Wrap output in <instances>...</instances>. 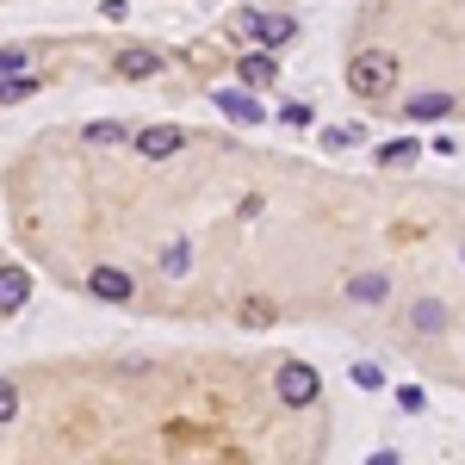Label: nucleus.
Returning <instances> with one entry per match:
<instances>
[{"label":"nucleus","instance_id":"nucleus-1","mask_svg":"<svg viewBox=\"0 0 465 465\" xmlns=\"http://www.w3.org/2000/svg\"><path fill=\"white\" fill-rule=\"evenodd\" d=\"M397 87V56L391 50H360L354 63H348V94L354 100H385Z\"/></svg>","mask_w":465,"mask_h":465},{"label":"nucleus","instance_id":"nucleus-2","mask_svg":"<svg viewBox=\"0 0 465 465\" xmlns=\"http://www.w3.org/2000/svg\"><path fill=\"white\" fill-rule=\"evenodd\" d=\"M280 397H286L292 410H304V403H317V391H322V379H317V366H304V360H286L280 366Z\"/></svg>","mask_w":465,"mask_h":465},{"label":"nucleus","instance_id":"nucleus-3","mask_svg":"<svg viewBox=\"0 0 465 465\" xmlns=\"http://www.w3.org/2000/svg\"><path fill=\"white\" fill-rule=\"evenodd\" d=\"M180 143H186L180 124H149V131H137V155L143 162H168V155H180Z\"/></svg>","mask_w":465,"mask_h":465},{"label":"nucleus","instance_id":"nucleus-4","mask_svg":"<svg viewBox=\"0 0 465 465\" xmlns=\"http://www.w3.org/2000/svg\"><path fill=\"white\" fill-rule=\"evenodd\" d=\"M87 292H94L100 304H124V298H131V273H124V267H94V273H87Z\"/></svg>","mask_w":465,"mask_h":465},{"label":"nucleus","instance_id":"nucleus-5","mask_svg":"<svg viewBox=\"0 0 465 465\" xmlns=\"http://www.w3.org/2000/svg\"><path fill=\"white\" fill-rule=\"evenodd\" d=\"M236 81H242V87H273V81H280V63H273L267 50H249V56H236Z\"/></svg>","mask_w":465,"mask_h":465},{"label":"nucleus","instance_id":"nucleus-6","mask_svg":"<svg viewBox=\"0 0 465 465\" xmlns=\"http://www.w3.org/2000/svg\"><path fill=\"white\" fill-rule=\"evenodd\" d=\"M242 25H249V32H261V44H273V50L298 37V19H292V13H261V19H242Z\"/></svg>","mask_w":465,"mask_h":465},{"label":"nucleus","instance_id":"nucleus-7","mask_svg":"<svg viewBox=\"0 0 465 465\" xmlns=\"http://www.w3.org/2000/svg\"><path fill=\"white\" fill-rule=\"evenodd\" d=\"M212 100H217V112H230L236 124H261V118H267V112H261V100H254V94H242V87H223V94H212Z\"/></svg>","mask_w":465,"mask_h":465},{"label":"nucleus","instance_id":"nucleus-8","mask_svg":"<svg viewBox=\"0 0 465 465\" xmlns=\"http://www.w3.org/2000/svg\"><path fill=\"white\" fill-rule=\"evenodd\" d=\"M32 298V273L25 267H0V311H25Z\"/></svg>","mask_w":465,"mask_h":465},{"label":"nucleus","instance_id":"nucleus-9","mask_svg":"<svg viewBox=\"0 0 465 465\" xmlns=\"http://www.w3.org/2000/svg\"><path fill=\"white\" fill-rule=\"evenodd\" d=\"M453 112V94H416L410 106H403V118H416V124H434V118H447Z\"/></svg>","mask_w":465,"mask_h":465},{"label":"nucleus","instance_id":"nucleus-10","mask_svg":"<svg viewBox=\"0 0 465 465\" xmlns=\"http://www.w3.org/2000/svg\"><path fill=\"white\" fill-rule=\"evenodd\" d=\"M385 292H391L385 273H354V280H348V298H354V304H385Z\"/></svg>","mask_w":465,"mask_h":465},{"label":"nucleus","instance_id":"nucleus-11","mask_svg":"<svg viewBox=\"0 0 465 465\" xmlns=\"http://www.w3.org/2000/svg\"><path fill=\"white\" fill-rule=\"evenodd\" d=\"M155 69H162L155 50H124V56H118V74H124V81H149Z\"/></svg>","mask_w":465,"mask_h":465},{"label":"nucleus","instance_id":"nucleus-12","mask_svg":"<svg viewBox=\"0 0 465 465\" xmlns=\"http://www.w3.org/2000/svg\"><path fill=\"white\" fill-rule=\"evenodd\" d=\"M410 322H416L422 335H440V329H447V304H440V298H422V304L410 311Z\"/></svg>","mask_w":465,"mask_h":465},{"label":"nucleus","instance_id":"nucleus-13","mask_svg":"<svg viewBox=\"0 0 465 465\" xmlns=\"http://www.w3.org/2000/svg\"><path fill=\"white\" fill-rule=\"evenodd\" d=\"M416 155H422V149L410 143V137H397V143H385V149H379V162H385V168H410Z\"/></svg>","mask_w":465,"mask_h":465},{"label":"nucleus","instance_id":"nucleus-14","mask_svg":"<svg viewBox=\"0 0 465 465\" xmlns=\"http://www.w3.org/2000/svg\"><path fill=\"white\" fill-rule=\"evenodd\" d=\"M87 143H124V124L112 118V124H87Z\"/></svg>","mask_w":465,"mask_h":465},{"label":"nucleus","instance_id":"nucleus-15","mask_svg":"<svg viewBox=\"0 0 465 465\" xmlns=\"http://www.w3.org/2000/svg\"><path fill=\"white\" fill-rule=\"evenodd\" d=\"M354 385H360V391H379V385H385V372H379L372 360H366V366L354 360Z\"/></svg>","mask_w":465,"mask_h":465},{"label":"nucleus","instance_id":"nucleus-16","mask_svg":"<svg viewBox=\"0 0 465 465\" xmlns=\"http://www.w3.org/2000/svg\"><path fill=\"white\" fill-rule=\"evenodd\" d=\"M32 94V81H13V74H0V106H13V100H25Z\"/></svg>","mask_w":465,"mask_h":465},{"label":"nucleus","instance_id":"nucleus-17","mask_svg":"<svg viewBox=\"0 0 465 465\" xmlns=\"http://www.w3.org/2000/svg\"><path fill=\"white\" fill-rule=\"evenodd\" d=\"M162 267H168V273H186V267H193V249H186V242H174V249H168V261H162Z\"/></svg>","mask_w":465,"mask_h":465},{"label":"nucleus","instance_id":"nucleus-18","mask_svg":"<svg viewBox=\"0 0 465 465\" xmlns=\"http://www.w3.org/2000/svg\"><path fill=\"white\" fill-rule=\"evenodd\" d=\"M242 322H273V304H267V298H249V304H242Z\"/></svg>","mask_w":465,"mask_h":465},{"label":"nucleus","instance_id":"nucleus-19","mask_svg":"<svg viewBox=\"0 0 465 465\" xmlns=\"http://www.w3.org/2000/svg\"><path fill=\"white\" fill-rule=\"evenodd\" d=\"M19 416V391H13V379H0V422H13Z\"/></svg>","mask_w":465,"mask_h":465},{"label":"nucleus","instance_id":"nucleus-20","mask_svg":"<svg viewBox=\"0 0 465 465\" xmlns=\"http://www.w3.org/2000/svg\"><path fill=\"white\" fill-rule=\"evenodd\" d=\"M280 118H286V124H298V131H304V124H311V106H304V100H292V106H280Z\"/></svg>","mask_w":465,"mask_h":465},{"label":"nucleus","instance_id":"nucleus-21","mask_svg":"<svg viewBox=\"0 0 465 465\" xmlns=\"http://www.w3.org/2000/svg\"><path fill=\"white\" fill-rule=\"evenodd\" d=\"M397 403H403V410H422L429 397H422V385H397Z\"/></svg>","mask_w":465,"mask_h":465},{"label":"nucleus","instance_id":"nucleus-22","mask_svg":"<svg viewBox=\"0 0 465 465\" xmlns=\"http://www.w3.org/2000/svg\"><path fill=\"white\" fill-rule=\"evenodd\" d=\"M354 137H360V131H348V124H341V131H322V149H348Z\"/></svg>","mask_w":465,"mask_h":465},{"label":"nucleus","instance_id":"nucleus-23","mask_svg":"<svg viewBox=\"0 0 465 465\" xmlns=\"http://www.w3.org/2000/svg\"><path fill=\"white\" fill-rule=\"evenodd\" d=\"M25 69V50H0V74H19Z\"/></svg>","mask_w":465,"mask_h":465}]
</instances>
